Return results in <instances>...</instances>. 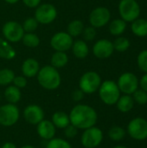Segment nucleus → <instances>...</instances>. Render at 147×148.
<instances>
[{
	"label": "nucleus",
	"instance_id": "nucleus-1",
	"mask_svg": "<svg viewBox=\"0 0 147 148\" xmlns=\"http://www.w3.org/2000/svg\"><path fill=\"white\" fill-rule=\"evenodd\" d=\"M69 120L70 124L77 129L85 130L96 124L98 114L92 107L85 104H78L72 108Z\"/></svg>",
	"mask_w": 147,
	"mask_h": 148
},
{
	"label": "nucleus",
	"instance_id": "nucleus-2",
	"mask_svg": "<svg viewBox=\"0 0 147 148\" xmlns=\"http://www.w3.org/2000/svg\"><path fill=\"white\" fill-rule=\"evenodd\" d=\"M36 76L40 86L47 90H55L61 85V75L57 69L51 65L40 69Z\"/></svg>",
	"mask_w": 147,
	"mask_h": 148
},
{
	"label": "nucleus",
	"instance_id": "nucleus-3",
	"mask_svg": "<svg viewBox=\"0 0 147 148\" xmlns=\"http://www.w3.org/2000/svg\"><path fill=\"white\" fill-rule=\"evenodd\" d=\"M98 90L101 100L109 106L116 104L120 97V90L117 83L111 80L101 82Z\"/></svg>",
	"mask_w": 147,
	"mask_h": 148
},
{
	"label": "nucleus",
	"instance_id": "nucleus-4",
	"mask_svg": "<svg viewBox=\"0 0 147 148\" xmlns=\"http://www.w3.org/2000/svg\"><path fill=\"white\" fill-rule=\"evenodd\" d=\"M101 84V78L100 75L94 71H88L83 74L79 82L80 89L88 95L95 93Z\"/></svg>",
	"mask_w": 147,
	"mask_h": 148
},
{
	"label": "nucleus",
	"instance_id": "nucleus-5",
	"mask_svg": "<svg viewBox=\"0 0 147 148\" xmlns=\"http://www.w3.org/2000/svg\"><path fill=\"white\" fill-rule=\"evenodd\" d=\"M119 12L125 22H133L140 15V6L136 0H121L119 4Z\"/></svg>",
	"mask_w": 147,
	"mask_h": 148
},
{
	"label": "nucleus",
	"instance_id": "nucleus-6",
	"mask_svg": "<svg viewBox=\"0 0 147 148\" xmlns=\"http://www.w3.org/2000/svg\"><path fill=\"white\" fill-rule=\"evenodd\" d=\"M127 133L135 140H145L147 139V121L137 117L133 119L127 125Z\"/></svg>",
	"mask_w": 147,
	"mask_h": 148
},
{
	"label": "nucleus",
	"instance_id": "nucleus-7",
	"mask_svg": "<svg viewBox=\"0 0 147 148\" xmlns=\"http://www.w3.org/2000/svg\"><path fill=\"white\" fill-rule=\"evenodd\" d=\"M2 33L6 41L10 42H18L22 40L25 32L22 24L18 22L8 21L3 25Z\"/></svg>",
	"mask_w": 147,
	"mask_h": 148
},
{
	"label": "nucleus",
	"instance_id": "nucleus-8",
	"mask_svg": "<svg viewBox=\"0 0 147 148\" xmlns=\"http://www.w3.org/2000/svg\"><path fill=\"white\" fill-rule=\"evenodd\" d=\"M57 16L56 8L51 3L39 4L35 11V18L41 24H49L53 23Z\"/></svg>",
	"mask_w": 147,
	"mask_h": 148
},
{
	"label": "nucleus",
	"instance_id": "nucleus-9",
	"mask_svg": "<svg viewBox=\"0 0 147 148\" xmlns=\"http://www.w3.org/2000/svg\"><path fill=\"white\" fill-rule=\"evenodd\" d=\"M103 140L102 131L96 127H92L84 130L81 142L85 148H96L98 147Z\"/></svg>",
	"mask_w": 147,
	"mask_h": 148
},
{
	"label": "nucleus",
	"instance_id": "nucleus-10",
	"mask_svg": "<svg viewBox=\"0 0 147 148\" xmlns=\"http://www.w3.org/2000/svg\"><path fill=\"white\" fill-rule=\"evenodd\" d=\"M19 119V109L15 104L8 103L0 107V125L11 127Z\"/></svg>",
	"mask_w": 147,
	"mask_h": 148
},
{
	"label": "nucleus",
	"instance_id": "nucleus-11",
	"mask_svg": "<svg viewBox=\"0 0 147 148\" xmlns=\"http://www.w3.org/2000/svg\"><path fill=\"white\" fill-rule=\"evenodd\" d=\"M117 85L120 90L125 95H133L139 86L138 77L131 72H126L122 74L119 79Z\"/></svg>",
	"mask_w": 147,
	"mask_h": 148
},
{
	"label": "nucleus",
	"instance_id": "nucleus-12",
	"mask_svg": "<svg viewBox=\"0 0 147 148\" xmlns=\"http://www.w3.org/2000/svg\"><path fill=\"white\" fill-rule=\"evenodd\" d=\"M74 40L73 37L67 32H57L50 39V46L55 51L66 52L71 49Z\"/></svg>",
	"mask_w": 147,
	"mask_h": 148
},
{
	"label": "nucleus",
	"instance_id": "nucleus-13",
	"mask_svg": "<svg viewBox=\"0 0 147 148\" xmlns=\"http://www.w3.org/2000/svg\"><path fill=\"white\" fill-rule=\"evenodd\" d=\"M111 18L110 10L106 7H97L89 15V23L94 28H101L108 23Z\"/></svg>",
	"mask_w": 147,
	"mask_h": 148
},
{
	"label": "nucleus",
	"instance_id": "nucleus-14",
	"mask_svg": "<svg viewBox=\"0 0 147 148\" xmlns=\"http://www.w3.org/2000/svg\"><path fill=\"white\" fill-rule=\"evenodd\" d=\"M114 51L113 44L107 39H101L93 46V53L99 59H107L110 57Z\"/></svg>",
	"mask_w": 147,
	"mask_h": 148
},
{
	"label": "nucleus",
	"instance_id": "nucleus-15",
	"mask_svg": "<svg viewBox=\"0 0 147 148\" xmlns=\"http://www.w3.org/2000/svg\"><path fill=\"white\" fill-rule=\"evenodd\" d=\"M23 117L27 122L32 125H37L44 119V112L38 105H29L23 111Z\"/></svg>",
	"mask_w": 147,
	"mask_h": 148
},
{
	"label": "nucleus",
	"instance_id": "nucleus-16",
	"mask_svg": "<svg viewBox=\"0 0 147 148\" xmlns=\"http://www.w3.org/2000/svg\"><path fill=\"white\" fill-rule=\"evenodd\" d=\"M55 128L56 127L52 121L43 119L41 122L37 124V134L42 139L45 140H49L55 137Z\"/></svg>",
	"mask_w": 147,
	"mask_h": 148
},
{
	"label": "nucleus",
	"instance_id": "nucleus-17",
	"mask_svg": "<svg viewBox=\"0 0 147 148\" xmlns=\"http://www.w3.org/2000/svg\"><path fill=\"white\" fill-rule=\"evenodd\" d=\"M22 73L27 78H33L37 75L40 70L39 62L34 58H28L22 64Z\"/></svg>",
	"mask_w": 147,
	"mask_h": 148
},
{
	"label": "nucleus",
	"instance_id": "nucleus-18",
	"mask_svg": "<svg viewBox=\"0 0 147 148\" xmlns=\"http://www.w3.org/2000/svg\"><path fill=\"white\" fill-rule=\"evenodd\" d=\"M74 56L78 59H84L88 56L89 48L87 42L84 40H76L74 41L71 47Z\"/></svg>",
	"mask_w": 147,
	"mask_h": 148
},
{
	"label": "nucleus",
	"instance_id": "nucleus-19",
	"mask_svg": "<svg viewBox=\"0 0 147 148\" xmlns=\"http://www.w3.org/2000/svg\"><path fill=\"white\" fill-rule=\"evenodd\" d=\"M134 103L135 102L133 96H131L130 95H124L119 98L116 105L117 108L121 113H128L133 108Z\"/></svg>",
	"mask_w": 147,
	"mask_h": 148
},
{
	"label": "nucleus",
	"instance_id": "nucleus-20",
	"mask_svg": "<svg viewBox=\"0 0 147 148\" xmlns=\"http://www.w3.org/2000/svg\"><path fill=\"white\" fill-rule=\"evenodd\" d=\"M132 31L133 33L139 37L147 36V20L143 18H137L132 22Z\"/></svg>",
	"mask_w": 147,
	"mask_h": 148
},
{
	"label": "nucleus",
	"instance_id": "nucleus-21",
	"mask_svg": "<svg viewBox=\"0 0 147 148\" xmlns=\"http://www.w3.org/2000/svg\"><path fill=\"white\" fill-rule=\"evenodd\" d=\"M16 51L8 41L0 37V58L11 60L15 58Z\"/></svg>",
	"mask_w": 147,
	"mask_h": 148
},
{
	"label": "nucleus",
	"instance_id": "nucleus-22",
	"mask_svg": "<svg viewBox=\"0 0 147 148\" xmlns=\"http://www.w3.org/2000/svg\"><path fill=\"white\" fill-rule=\"evenodd\" d=\"M52 122L57 128H66L70 124L69 115L62 111L55 112L52 116Z\"/></svg>",
	"mask_w": 147,
	"mask_h": 148
},
{
	"label": "nucleus",
	"instance_id": "nucleus-23",
	"mask_svg": "<svg viewBox=\"0 0 147 148\" xmlns=\"http://www.w3.org/2000/svg\"><path fill=\"white\" fill-rule=\"evenodd\" d=\"M4 96H5L6 101L9 103L16 104L21 99V96H22L21 90H20V88H16L14 85L9 86L6 88L5 91H4Z\"/></svg>",
	"mask_w": 147,
	"mask_h": 148
},
{
	"label": "nucleus",
	"instance_id": "nucleus-24",
	"mask_svg": "<svg viewBox=\"0 0 147 148\" xmlns=\"http://www.w3.org/2000/svg\"><path fill=\"white\" fill-rule=\"evenodd\" d=\"M51 66L55 69H61L67 65L68 62V57L66 52L55 51L51 56Z\"/></svg>",
	"mask_w": 147,
	"mask_h": 148
},
{
	"label": "nucleus",
	"instance_id": "nucleus-25",
	"mask_svg": "<svg viewBox=\"0 0 147 148\" xmlns=\"http://www.w3.org/2000/svg\"><path fill=\"white\" fill-rule=\"evenodd\" d=\"M126 29V22L123 19H114L110 23L109 31L113 36H119L125 32Z\"/></svg>",
	"mask_w": 147,
	"mask_h": 148
},
{
	"label": "nucleus",
	"instance_id": "nucleus-26",
	"mask_svg": "<svg viewBox=\"0 0 147 148\" xmlns=\"http://www.w3.org/2000/svg\"><path fill=\"white\" fill-rule=\"evenodd\" d=\"M84 29V23L81 20H73L70 22L67 27V33H68L72 37H76L82 34Z\"/></svg>",
	"mask_w": 147,
	"mask_h": 148
},
{
	"label": "nucleus",
	"instance_id": "nucleus-27",
	"mask_svg": "<svg viewBox=\"0 0 147 148\" xmlns=\"http://www.w3.org/2000/svg\"><path fill=\"white\" fill-rule=\"evenodd\" d=\"M21 41L28 48H36L40 44V38L34 32L24 33Z\"/></svg>",
	"mask_w": 147,
	"mask_h": 148
},
{
	"label": "nucleus",
	"instance_id": "nucleus-28",
	"mask_svg": "<svg viewBox=\"0 0 147 148\" xmlns=\"http://www.w3.org/2000/svg\"><path fill=\"white\" fill-rule=\"evenodd\" d=\"M126 134V132L123 127L120 126H114L110 128L108 132V136L113 141H120L125 138Z\"/></svg>",
	"mask_w": 147,
	"mask_h": 148
},
{
	"label": "nucleus",
	"instance_id": "nucleus-29",
	"mask_svg": "<svg viewBox=\"0 0 147 148\" xmlns=\"http://www.w3.org/2000/svg\"><path fill=\"white\" fill-rule=\"evenodd\" d=\"M15 76V73L10 69H0V86H7L12 83Z\"/></svg>",
	"mask_w": 147,
	"mask_h": 148
},
{
	"label": "nucleus",
	"instance_id": "nucleus-30",
	"mask_svg": "<svg viewBox=\"0 0 147 148\" xmlns=\"http://www.w3.org/2000/svg\"><path fill=\"white\" fill-rule=\"evenodd\" d=\"M113 44L114 50H117L119 52H125L130 47V41L126 37L119 36L114 40Z\"/></svg>",
	"mask_w": 147,
	"mask_h": 148
},
{
	"label": "nucleus",
	"instance_id": "nucleus-31",
	"mask_svg": "<svg viewBox=\"0 0 147 148\" xmlns=\"http://www.w3.org/2000/svg\"><path fill=\"white\" fill-rule=\"evenodd\" d=\"M46 148H72L71 145L61 138H53L49 140Z\"/></svg>",
	"mask_w": 147,
	"mask_h": 148
},
{
	"label": "nucleus",
	"instance_id": "nucleus-32",
	"mask_svg": "<svg viewBox=\"0 0 147 148\" xmlns=\"http://www.w3.org/2000/svg\"><path fill=\"white\" fill-rule=\"evenodd\" d=\"M38 22L36 20L35 17H28L24 20L23 23L22 24L23 30L25 33H29V32H34L36 30V29L38 28Z\"/></svg>",
	"mask_w": 147,
	"mask_h": 148
},
{
	"label": "nucleus",
	"instance_id": "nucleus-33",
	"mask_svg": "<svg viewBox=\"0 0 147 148\" xmlns=\"http://www.w3.org/2000/svg\"><path fill=\"white\" fill-rule=\"evenodd\" d=\"M133 98L134 102L138 103L139 105H146L147 104V92L143 89H137L133 94Z\"/></svg>",
	"mask_w": 147,
	"mask_h": 148
},
{
	"label": "nucleus",
	"instance_id": "nucleus-34",
	"mask_svg": "<svg viewBox=\"0 0 147 148\" xmlns=\"http://www.w3.org/2000/svg\"><path fill=\"white\" fill-rule=\"evenodd\" d=\"M137 62L139 69L145 73H147V49L141 51L139 54Z\"/></svg>",
	"mask_w": 147,
	"mask_h": 148
},
{
	"label": "nucleus",
	"instance_id": "nucleus-35",
	"mask_svg": "<svg viewBox=\"0 0 147 148\" xmlns=\"http://www.w3.org/2000/svg\"><path fill=\"white\" fill-rule=\"evenodd\" d=\"M81 35L83 36L85 41H93L96 36V29L93 26L84 28Z\"/></svg>",
	"mask_w": 147,
	"mask_h": 148
},
{
	"label": "nucleus",
	"instance_id": "nucleus-36",
	"mask_svg": "<svg viewBox=\"0 0 147 148\" xmlns=\"http://www.w3.org/2000/svg\"><path fill=\"white\" fill-rule=\"evenodd\" d=\"M12 83L14 84V86H16L18 88H23L26 87L27 85V79L25 76H22V75H18V76H15L14 80L12 82Z\"/></svg>",
	"mask_w": 147,
	"mask_h": 148
},
{
	"label": "nucleus",
	"instance_id": "nucleus-37",
	"mask_svg": "<svg viewBox=\"0 0 147 148\" xmlns=\"http://www.w3.org/2000/svg\"><path fill=\"white\" fill-rule=\"evenodd\" d=\"M77 133H78V129L75 126H73L71 124H69L65 128V135H66L67 138H69V139L75 138L76 136Z\"/></svg>",
	"mask_w": 147,
	"mask_h": 148
},
{
	"label": "nucleus",
	"instance_id": "nucleus-38",
	"mask_svg": "<svg viewBox=\"0 0 147 148\" xmlns=\"http://www.w3.org/2000/svg\"><path fill=\"white\" fill-rule=\"evenodd\" d=\"M72 97H73V100L75 101H80L81 100L83 99L84 97V93L81 90V89H76L73 92L72 94Z\"/></svg>",
	"mask_w": 147,
	"mask_h": 148
},
{
	"label": "nucleus",
	"instance_id": "nucleus-39",
	"mask_svg": "<svg viewBox=\"0 0 147 148\" xmlns=\"http://www.w3.org/2000/svg\"><path fill=\"white\" fill-rule=\"evenodd\" d=\"M22 1L29 8H36L41 3V0H22Z\"/></svg>",
	"mask_w": 147,
	"mask_h": 148
},
{
	"label": "nucleus",
	"instance_id": "nucleus-40",
	"mask_svg": "<svg viewBox=\"0 0 147 148\" xmlns=\"http://www.w3.org/2000/svg\"><path fill=\"white\" fill-rule=\"evenodd\" d=\"M139 86L141 88V89H143L144 91L147 92V73H146L140 79V81H139Z\"/></svg>",
	"mask_w": 147,
	"mask_h": 148
},
{
	"label": "nucleus",
	"instance_id": "nucleus-41",
	"mask_svg": "<svg viewBox=\"0 0 147 148\" xmlns=\"http://www.w3.org/2000/svg\"><path fill=\"white\" fill-rule=\"evenodd\" d=\"M1 148H16V147L12 142H6L2 146Z\"/></svg>",
	"mask_w": 147,
	"mask_h": 148
},
{
	"label": "nucleus",
	"instance_id": "nucleus-42",
	"mask_svg": "<svg viewBox=\"0 0 147 148\" xmlns=\"http://www.w3.org/2000/svg\"><path fill=\"white\" fill-rule=\"evenodd\" d=\"M3 1L10 4H14V3H16L17 2H19L20 0H3Z\"/></svg>",
	"mask_w": 147,
	"mask_h": 148
},
{
	"label": "nucleus",
	"instance_id": "nucleus-43",
	"mask_svg": "<svg viewBox=\"0 0 147 148\" xmlns=\"http://www.w3.org/2000/svg\"><path fill=\"white\" fill-rule=\"evenodd\" d=\"M21 148H35L33 146H30V145H26V146H23Z\"/></svg>",
	"mask_w": 147,
	"mask_h": 148
},
{
	"label": "nucleus",
	"instance_id": "nucleus-44",
	"mask_svg": "<svg viewBox=\"0 0 147 148\" xmlns=\"http://www.w3.org/2000/svg\"><path fill=\"white\" fill-rule=\"evenodd\" d=\"M113 148H128L127 147H126V146H116V147H114Z\"/></svg>",
	"mask_w": 147,
	"mask_h": 148
},
{
	"label": "nucleus",
	"instance_id": "nucleus-45",
	"mask_svg": "<svg viewBox=\"0 0 147 148\" xmlns=\"http://www.w3.org/2000/svg\"><path fill=\"white\" fill-rule=\"evenodd\" d=\"M0 99H1V95H0Z\"/></svg>",
	"mask_w": 147,
	"mask_h": 148
},
{
	"label": "nucleus",
	"instance_id": "nucleus-46",
	"mask_svg": "<svg viewBox=\"0 0 147 148\" xmlns=\"http://www.w3.org/2000/svg\"><path fill=\"white\" fill-rule=\"evenodd\" d=\"M0 148H1V147H0Z\"/></svg>",
	"mask_w": 147,
	"mask_h": 148
}]
</instances>
